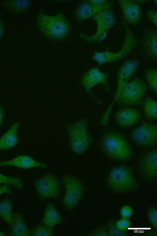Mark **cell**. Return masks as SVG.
<instances>
[{
  "label": "cell",
  "instance_id": "1",
  "mask_svg": "<svg viewBox=\"0 0 157 236\" xmlns=\"http://www.w3.org/2000/svg\"><path fill=\"white\" fill-rule=\"evenodd\" d=\"M36 21L40 33L51 41H63L70 35V25L67 17L63 13L49 15L39 13L37 15Z\"/></svg>",
  "mask_w": 157,
  "mask_h": 236
},
{
  "label": "cell",
  "instance_id": "2",
  "mask_svg": "<svg viewBox=\"0 0 157 236\" xmlns=\"http://www.w3.org/2000/svg\"><path fill=\"white\" fill-rule=\"evenodd\" d=\"M107 182L111 191L119 194L132 193L137 187L132 170L124 166H117L112 168L109 174Z\"/></svg>",
  "mask_w": 157,
  "mask_h": 236
},
{
  "label": "cell",
  "instance_id": "3",
  "mask_svg": "<svg viewBox=\"0 0 157 236\" xmlns=\"http://www.w3.org/2000/svg\"><path fill=\"white\" fill-rule=\"evenodd\" d=\"M123 43L120 50L117 52L108 51L95 52L93 59L99 64H102L119 61L130 54L138 45L137 38L126 25Z\"/></svg>",
  "mask_w": 157,
  "mask_h": 236
},
{
  "label": "cell",
  "instance_id": "4",
  "mask_svg": "<svg viewBox=\"0 0 157 236\" xmlns=\"http://www.w3.org/2000/svg\"><path fill=\"white\" fill-rule=\"evenodd\" d=\"M102 145L105 153L115 159L125 161L131 157L132 150L129 145L118 133L110 132L106 133L102 139Z\"/></svg>",
  "mask_w": 157,
  "mask_h": 236
},
{
  "label": "cell",
  "instance_id": "5",
  "mask_svg": "<svg viewBox=\"0 0 157 236\" xmlns=\"http://www.w3.org/2000/svg\"><path fill=\"white\" fill-rule=\"evenodd\" d=\"M147 90V85L142 79L129 80L120 92L116 102L126 106L139 105L144 99Z\"/></svg>",
  "mask_w": 157,
  "mask_h": 236
},
{
  "label": "cell",
  "instance_id": "6",
  "mask_svg": "<svg viewBox=\"0 0 157 236\" xmlns=\"http://www.w3.org/2000/svg\"><path fill=\"white\" fill-rule=\"evenodd\" d=\"M67 132L72 150L78 154L85 152L90 141L86 123L81 121L70 125L67 127Z\"/></svg>",
  "mask_w": 157,
  "mask_h": 236
},
{
  "label": "cell",
  "instance_id": "7",
  "mask_svg": "<svg viewBox=\"0 0 157 236\" xmlns=\"http://www.w3.org/2000/svg\"><path fill=\"white\" fill-rule=\"evenodd\" d=\"M62 181L65 189L63 203L66 209L71 210L76 207L82 198L84 185L79 179L71 175L64 176Z\"/></svg>",
  "mask_w": 157,
  "mask_h": 236
},
{
  "label": "cell",
  "instance_id": "8",
  "mask_svg": "<svg viewBox=\"0 0 157 236\" xmlns=\"http://www.w3.org/2000/svg\"><path fill=\"white\" fill-rule=\"evenodd\" d=\"M139 66L138 62L135 60H130L125 62L118 70L117 78V85L113 99L107 107L101 118L103 123L107 122L109 114L122 88L129 81Z\"/></svg>",
  "mask_w": 157,
  "mask_h": 236
},
{
  "label": "cell",
  "instance_id": "9",
  "mask_svg": "<svg viewBox=\"0 0 157 236\" xmlns=\"http://www.w3.org/2000/svg\"><path fill=\"white\" fill-rule=\"evenodd\" d=\"M34 187L38 196L43 199H56L59 197L61 186L57 177L52 173L46 174L36 179Z\"/></svg>",
  "mask_w": 157,
  "mask_h": 236
},
{
  "label": "cell",
  "instance_id": "10",
  "mask_svg": "<svg viewBox=\"0 0 157 236\" xmlns=\"http://www.w3.org/2000/svg\"><path fill=\"white\" fill-rule=\"evenodd\" d=\"M113 5L110 0H89L82 2L78 7L75 13L76 19L82 21L94 17L104 10L111 9Z\"/></svg>",
  "mask_w": 157,
  "mask_h": 236
},
{
  "label": "cell",
  "instance_id": "11",
  "mask_svg": "<svg viewBox=\"0 0 157 236\" xmlns=\"http://www.w3.org/2000/svg\"><path fill=\"white\" fill-rule=\"evenodd\" d=\"M96 22L97 28L95 33L90 36L82 35L83 39L89 43L99 41L110 28L115 24L116 18L111 9L102 11L93 17Z\"/></svg>",
  "mask_w": 157,
  "mask_h": 236
},
{
  "label": "cell",
  "instance_id": "12",
  "mask_svg": "<svg viewBox=\"0 0 157 236\" xmlns=\"http://www.w3.org/2000/svg\"><path fill=\"white\" fill-rule=\"evenodd\" d=\"M131 137L132 140L139 145L144 147L155 146L157 142V125L143 123L134 129Z\"/></svg>",
  "mask_w": 157,
  "mask_h": 236
},
{
  "label": "cell",
  "instance_id": "13",
  "mask_svg": "<svg viewBox=\"0 0 157 236\" xmlns=\"http://www.w3.org/2000/svg\"><path fill=\"white\" fill-rule=\"evenodd\" d=\"M145 1H118L123 18L126 24L133 26L139 24L142 18V10L140 5L145 4L146 3Z\"/></svg>",
  "mask_w": 157,
  "mask_h": 236
},
{
  "label": "cell",
  "instance_id": "14",
  "mask_svg": "<svg viewBox=\"0 0 157 236\" xmlns=\"http://www.w3.org/2000/svg\"><path fill=\"white\" fill-rule=\"evenodd\" d=\"M157 30L156 28H148L142 33L141 39V47L143 53L154 60L157 59Z\"/></svg>",
  "mask_w": 157,
  "mask_h": 236
},
{
  "label": "cell",
  "instance_id": "15",
  "mask_svg": "<svg viewBox=\"0 0 157 236\" xmlns=\"http://www.w3.org/2000/svg\"><path fill=\"white\" fill-rule=\"evenodd\" d=\"M157 155V149H153L146 153L140 160V171L147 179H153L156 177Z\"/></svg>",
  "mask_w": 157,
  "mask_h": 236
},
{
  "label": "cell",
  "instance_id": "16",
  "mask_svg": "<svg viewBox=\"0 0 157 236\" xmlns=\"http://www.w3.org/2000/svg\"><path fill=\"white\" fill-rule=\"evenodd\" d=\"M115 117L118 125L123 127H128L139 122L141 119V115L137 110L128 107L118 110Z\"/></svg>",
  "mask_w": 157,
  "mask_h": 236
},
{
  "label": "cell",
  "instance_id": "17",
  "mask_svg": "<svg viewBox=\"0 0 157 236\" xmlns=\"http://www.w3.org/2000/svg\"><path fill=\"white\" fill-rule=\"evenodd\" d=\"M12 166L27 169L34 167L46 168L47 165L36 161L31 157L25 155L17 156L6 161H0V167Z\"/></svg>",
  "mask_w": 157,
  "mask_h": 236
},
{
  "label": "cell",
  "instance_id": "18",
  "mask_svg": "<svg viewBox=\"0 0 157 236\" xmlns=\"http://www.w3.org/2000/svg\"><path fill=\"white\" fill-rule=\"evenodd\" d=\"M31 4V0H8L0 1V5L5 11L16 15L25 13L29 9Z\"/></svg>",
  "mask_w": 157,
  "mask_h": 236
},
{
  "label": "cell",
  "instance_id": "19",
  "mask_svg": "<svg viewBox=\"0 0 157 236\" xmlns=\"http://www.w3.org/2000/svg\"><path fill=\"white\" fill-rule=\"evenodd\" d=\"M19 122L14 123L0 138V151L9 149L18 142L17 132Z\"/></svg>",
  "mask_w": 157,
  "mask_h": 236
},
{
  "label": "cell",
  "instance_id": "20",
  "mask_svg": "<svg viewBox=\"0 0 157 236\" xmlns=\"http://www.w3.org/2000/svg\"><path fill=\"white\" fill-rule=\"evenodd\" d=\"M44 225L51 228L62 223V217L55 205L52 202L48 203L43 217Z\"/></svg>",
  "mask_w": 157,
  "mask_h": 236
},
{
  "label": "cell",
  "instance_id": "21",
  "mask_svg": "<svg viewBox=\"0 0 157 236\" xmlns=\"http://www.w3.org/2000/svg\"><path fill=\"white\" fill-rule=\"evenodd\" d=\"M108 79V75L97 68L90 69L85 78L84 83L86 89L89 90L98 84H105Z\"/></svg>",
  "mask_w": 157,
  "mask_h": 236
},
{
  "label": "cell",
  "instance_id": "22",
  "mask_svg": "<svg viewBox=\"0 0 157 236\" xmlns=\"http://www.w3.org/2000/svg\"><path fill=\"white\" fill-rule=\"evenodd\" d=\"M10 235L15 236H26L30 235L28 228L22 215L19 213H13V224L11 226Z\"/></svg>",
  "mask_w": 157,
  "mask_h": 236
},
{
  "label": "cell",
  "instance_id": "23",
  "mask_svg": "<svg viewBox=\"0 0 157 236\" xmlns=\"http://www.w3.org/2000/svg\"><path fill=\"white\" fill-rule=\"evenodd\" d=\"M0 217L6 223L12 226L13 222V205L9 200H5L0 202Z\"/></svg>",
  "mask_w": 157,
  "mask_h": 236
},
{
  "label": "cell",
  "instance_id": "24",
  "mask_svg": "<svg viewBox=\"0 0 157 236\" xmlns=\"http://www.w3.org/2000/svg\"><path fill=\"white\" fill-rule=\"evenodd\" d=\"M143 110L147 118L150 120H155L157 118V104L153 99L148 98L144 100Z\"/></svg>",
  "mask_w": 157,
  "mask_h": 236
},
{
  "label": "cell",
  "instance_id": "25",
  "mask_svg": "<svg viewBox=\"0 0 157 236\" xmlns=\"http://www.w3.org/2000/svg\"><path fill=\"white\" fill-rule=\"evenodd\" d=\"M0 184L10 185L21 190L24 187V182L20 178L6 176L0 172Z\"/></svg>",
  "mask_w": 157,
  "mask_h": 236
},
{
  "label": "cell",
  "instance_id": "26",
  "mask_svg": "<svg viewBox=\"0 0 157 236\" xmlns=\"http://www.w3.org/2000/svg\"><path fill=\"white\" fill-rule=\"evenodd\" d=\"M145 79L148 84L152 91L155 94L157 92V70L155 68L147 69L144 73Z\"/></svg>",
  "mask_w": 157,
  "mask_h": 236
},
{
  "label": "cell",
  "instance_id": "27",
  "mask_svg": "<svg viewBox=\"0 0 157 236\" xmlns=\"http://www.w3.org/2000/svg\"><path fill=\"white\" fill-rule=\"evenodd\" d=\"M54 233L52 228L40 224L36 225L30 231V235L32 236H54Z\"/></svg>",
  "mask_w": 157,
  "mask_h": 236
},
{
  "label": "cell",
  "instance_id": "28",
  "mask_svg": "<svg viewBox=\"0 0 157 236\" xmlns=\"http://www.w3.org/2000/svg\"><path fill=\"white\" fill-rule=\"evenodd\" d=\"M147 216L150 223L154 229L157 227V210L154 207L149 208L147 211Z\"/></svg>",
  "mask_w": 157,
  "mask_h": 236
},
{
  "label": "cell",
  "instance_id": "29",
  "mask_svg": "<svg viewBox=\"0 0 157 236\" xmlns=\"http://www.w3.org/2000/svg\"><path fill=\"white\" fill-rule=\"evenodd\" d=\"M131 226V223L127 218H122L117 221L116 223L117 228L120 231L127 230Z\"/></svg>",
  "mask_w": 157,
  "mask_h": 236
},
{
  "label": "cell",
  "instance_id": "30",
  "mask_svg": "<svg viewBox=\"0 0 157 236\" xmlns=\"http://www.w3.org/2000/svg\"><path fill=\"white\" fill-rule=\"evenodd\" d=\"M146 16L147 19L155 27L157 26V12L154 9H150L146 12Z\"/></svg>",
  "mask_w": 157,
  "mask_h": 236
},
{
  "label": "cell",
  "instance_id": "31",
  "mask_svg": "<svg viewBox=\"0 0 157 236\" xmlns=\"http://www.w3.org/2000/svg\"><path fill=\"white\" fill-rule=\"evenodd\" d=\"M132 209L128 205H124L121 209L120 214L123 218L128 219L132 215Z\"/></svg>",
  "mask_w": 157,
  "mask_h": 236
},
{
  "label": "cell",
  "instance_id": "32",
  "mask_svg": "<svg viewBox=\"0 0 157 236\" xmlns=\"http://www.w3.org/2000/svg\"><path fill=\"white\" fill-rule=\"evenodd\" d=\"M4 194L12 195L11 189L9 185H3L0 186V196Z\"/></svg>",
  "mask_w": 157,
  "mask_h": 236
},
{
  "label": "cell",
  "instance_id": "33",
  "mask_svg": "<svg viewBox=\"0 0 157 236\" xmlns=\"http://www.w3.org/2000/svg\"><path fill=\"white\" fill-rule=\"evenodd\" d=\"M90 235L98 236V235H109L104 230H96L91 232L89 234Z\"/></svg>",
  "mask_w": 157,
  "mask_h": 236
},
{
  "label": "cell",
  "instance_id": "34",
  "mask_svg": "<svg viewBox=\"0 0 157 236\" xmlns=\"http://www.w3.org/2000/svg\"><path fill=\"white\" fill-rule=\"evenodd\" d=\"M4 32V25L3 20L0 17V39L2 37Z\"/></svg>",
  "mask_w": 157,
  "mask_h": 236
},
{
  "label": "cell",
  "instance_id": "35",
  "mask_svg": "<svg viewBox=\"0 0 157 236\" xmlns=\"http://www.w3.org/2000/svg\"><path fill=\"white\" fill-rule=\"evenodd\" d=\"M4 117V112L3 107L0 105V127L3 122Z\"/></svg>",
  "mask_w": 157,
  "mask_h": 236
},
{
  "label": "cell",
  "instance_id": "36",
  "mask_svg": "<svg viewBox=\"0 0 157 236\" xmlns=\"http://www.w3.org/2000/svg\"><path fill=\"white\" fill-rule=\"evenodd\" d=\"M5 235L6 234L4 232L0 231V236H5Z\"/></svg>",
  "mask_w": 157,
  "mask_h": 236
}]
</instances>
